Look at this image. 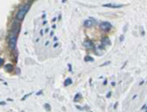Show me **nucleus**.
<instances>
[{
  "instance_id": "nucleus-1",
  "label": "nucleus",
  "mask_w": 147,
  "mask_h": 112,
  "mask_svg": "<svg viewBox=\"0 0 147 112\" xmlns=\"http://www.w3.org/2000/svg\"><path fill=\"white\" fill-rule=\"evenodd\" d=\"M30 5H31V2H29V4H25L24 6L19 9V11H18V13H17V15H16V19L18 20V21H23L24 20V18H25V16L26 14L29 12V8H30Z\"/></svg>"
},
{
  "instance_id": "nucleus-2",
  "label": "nucleus",
  "mask_w": 147,
  "mask_h": 112,
  "mask_svg": "<svg viewBox=\"0 0 147 112\" xmlns=\"http://www.w3.org/2000/svg\"><path fill=\"white\" fill-rule=\"evenodd\" d=\"M17 37H18V33H16L14 31H11L9 34V38H8V45L10 50L14 51L17 46Z\"/></svg>"
},
{
  "instance_id": "nucleus-3",
  "label": "nucleus",
  "mask_w": 147,
  "mask_h": 112,
  "mask_svg": "<svg viewBox=\"0 0 147 112\" xmlns=\"http://www.w3.org/2000/svg\"><path fill=\"white\" fill-rule=\"evenodd\" d=\"M100 29H102L103 31H109L112 28V24L109 22H102L99 24Z\"/></svg>"
},
{
  "instance_id": "nucleus-4",
  "label": "nucleus",
  "mask_w": 147,
  "mask_h": 112,
  "mask_svg": "<svg viewBox=\"0 0 147 112\" xmlns=\"http://www.w3.org/2000/svg\"><path fill=\"white\" fill-rule=\"evenodd\" d=\"M96 23V21L93 19V18H90V19H88V20H85L84 22H83V25L85 26V27H91L93 24H95Z\"/></svg>"
},
{
  "instance_id": "nucleus-5",
  "label": "nucleus",
  "mask_w": 147,
  "mask_h": 112,
  "mask_svg": "<svg viewBox=\"0 0 147 112\" xmlns=\"http://www.w3.org/2000/svg\"><path fill=\"white\" fill-rule=\"evenodd\" d=\"M83 47L85 48V49H88V50H90V49H94V43L91 41V40H85L83 43Z\"/></svg>"
},
{
  "instance_id": "nucleus-6",
  "label": "nucleus",
  "mask_w": 147,
  "mask_h": 112,
  "mask_svg": "<svg viewBox=\"0 0 147 112\" xmlns=\"http://www.w3.org/2000/svg\"><path fill=\"white\" fill-rule=\"evenodd\" d=\"M20 21H16V22H14V23H13V25H12V31H14V32H16V33H18L19 34V32H20V29H21V26H20Z\"/></svg>"
},
{
  "instance_id": "nucleus-7",
  "label": "nucleus",
  "mask_w": 147,
  "mask_h": 112,
  "mask_svg": "<svg viewBox=\"0 0 147 112\" xmlns=\"http://www.w3.org/2000/svg\"><path fill=\"white\" fill-rule=\"evenodd\" d=\"M111 45V41L110 39L108 37H103L102 40H101V46H102V48H105V47H107V46H110Z\"/></svg>"
},
{
  "instance_id": "nucleus-8",
  "label": "nucleus",
  "mask_w": 147,
  "mask_h": 112,
  "mask_svg": "<svg viewBox=\"0 0 147 112\" xmlns=\"http://www.w3.org/2000/svg\"><path fill=\"white\" fill-rule=\"evenodd\" d=\"M103 7H109V8H121L123 5L120 4H103Z\"/></svg>"
},
{
  "instance_id": "nucleus-9",
  "label": "nucleus",
  "mask_w": 147,
  "mask_h": 112,
  "mask_svg": "<svg viewBox=\"0 0 147 112\" xmlns=\"http://www.w3.org/2000/svg\"><path fill=\"white\" fill-rule=\"evenodd\" d=\"M13 69H14V67H13V65H12L11 63H8V64H6V65L4 66V70L7 71V72H12Z\"/></svg>"
},
{
  "instance_id": "nucleus-10",
  "label": "nucleus",
  "mask_w": 147,
  "mask_h": 112,
  "mask_svg": "<svg viewBox=\"0 0 147 112\" xmlns=\"http://www.w3.org/2000/svg\"><path fill=\"white\" fill-rule=\"evenodd\" d=\"M71 84H72V79L71 78H67L65 80V82H64V86L67 87V86H70Z\"/></svg>"
},
{
  "instance_id": "nucleus-11",
  "label": "nucleus",
  "mask_w": 147,
  "mask_h": 112,
  "mask_svg": "<svg viewBox=\"0 0 147 112\" xmlns=\"http://www.w3.org/2000/svg\"><path fill=\"white\" fill-rule=\"evenodd\" d=\"M81 96L80 94H77L76 97H75V98H74V101H75V102H78V101L81 99Z\"/></svg>"
},
{
  "instance_id": "nucleus-12",
  "label": "nucleus",
  "mask_w": 147,
  "mask_h": 112,
  "mask_svg": "<svg viewBox=\"0 0 147 112\" xmlns=\"http://www.w3.org/2000/svg\"><path fill=\"white\" fill-rule=\"evenodd\" d=\"M84 60H85V61H94L93 58H90L89 56H86V57L84 58Z\"/></svg>"
},
{
  "instance_id": "nucleus-13",
  "label": "nucleus",
  "mask_w": 147,
  "mask_h": 112,
  "mask_svg": "<svg viewBox=\"0 0 147 112\" xmlns=\"http://www.w3.org/2000/svg\"><path fill=\"white\" fill-rule=\"evenodd\" d=\"M44 107H45V109H46L47 111H50V110H51V108H50V106H49L48 103H45V104H44Z\"/></svg>"
},
{
  "instance_id": "nucleus-14",
  "label": "nucleus",
  "mask_w": 147,
  "mask_h": 112,
  "mask_svg": "<svg viewBox=\"0 0 147 112\" xmlns=\"http://www.w3.org/2000/svg\"><path fill=\"white\" fill-rule=\"evenodd\" d=\"M3 63H4V60H3V58H1L0 59V65H3Z\"/></svg>"
},
{
  "instance_id": "nucleus-15",
  "label": "nucleus",
  "mask_w": 147,
  "mask_h": 112,
  "mask_svg": "<svg viewBox=\"0 0 147 112\" xmlns=\"http://www.w3.org/2000/svg\"><path fill=\"white\" fill-rule=\"evenodd\" d=\"M30 95H31V93H30V94H29V95H26V96H25V97H23V100H25V99H26V98H27V97H29V96H30Z\"/></svg>"
},
{
  "instance_id": "nucleus-16",
  "label": "nucleus",
  "mask_w": 147,
  "mask_h": 112,
  "mask_svg": "<svg viewBox=\"0 0 147 112\" xmlns=\"http://www.w3.org/2000/svg\"><path fill=\"white\" fill-rule=\"evenodd\" d=\"M141 109H142V110H144V109H147V104H146V105H143Z\"/></svg>"
},
{
  "instance_id": "nucleus-17",
  "label": "nucleus",
  "mask_w": 147,
  "mask_h": 112,
  "mask_svg": "<svg viewBox=\"0 0 147 112\" xmlns=\"http://www.w3.org/2000/svg\"><path fill=\"white\" fill-rule=\"evenodd\" d=\"M111 97V92H109V93H108V94H107V97H108V98H109V97Z\"/></svg>"
},
{
  "instance_id": "nucleus-18",
  "label": "nucleus",
  "mask_w": 147,
  "mask_h": 112,
  "mask_svg": "<svg viewBox=\"0 0 147 112\" xmlns=\"http://www.w3.org/2000/svg\"><path fill=\"white\" fill-rule=\"evenodd\" d=\"M110 63V61H107V62H105V63H103L102 65H107V64H109Z\"/></svg>"
},
{
  "instance_id": "nucleus-19",
  "label": "nucleus",
  "mask_w": 147,
  "mask_h": 112,
  "mask_svg": "<svg viewBox=\"0 0 147 112\" xmlns=\"http://www.w3.org/2000/svg\"><path fill=\"white\" fill-rule=\"evenodd\" d=\"M77 108L80 109V110H82V107H81V106H77Z\"/></svg>"
},
{
  "instance_id": "nucleus-20",
  "label": "nucleus",
  "mask_w": 147,
  "mask_h": 112,
  "mask_svg": "<svg viewBox=\"0 0 147 112\" xmlns=\"http://www.w3.org/2000/svg\"><path fill=\"white\" fill-rule=\"evenodd\" d=\"M53 35H54V32H53V31H51V32H50V36H53Z\"/></svg>"
},
{
  "instance_id": "nucleus-21",
  "label": "nucleus",
  "mask_w": 147,
  "mask_h": 112,
  "mask_svg": "<svg viewBox=\"0 0 147 112\" xmlns=\"http://www.w3.org/2000/svg\"><path fill=\"white\" fill-rule=\"evenodd\" d=\"M57 46H58V43H57V42H56V43H55V45H54V48H56V47H57Z\"/></svg>"
},
{
  "instance_id": "nucleus-22",
  "label": "nucleus",
  "mask_w": 147,
  "mask_h": 112,
  "mask_svg": "<svg viewBox=\"0 0 147 112\" xmlns=\"http://www.w3.org/2000/svg\"><path fill=\"white\" fill-rule=\"evenodd\" d=\"M40 35H43V30H40Z\"/></svg>"
},
{
  "instance_id": "nucleus-23",
  "label": "nucleus",
  "mask_w": 147,
  "mask_h": 112,
  "mask_svg": "<svg viewBox=\"0 0 147 112\" xmlns=\"http://www.w3.org/2000/svg\"><path fill=\"white\" fill-rule=\"evenodd\" d=\"M41 93H42V91H39V92H38V93H37L36 95H40V94H41Z\"/></svg>"
},
{
  "instance_id": "nucleus-24",
  "label": "nucleus",
  "mask_w": 147,
  "mask_h": 112,
  "mask_svg": "<svg viewBox=\"0 0 147 112\" xmlns=\"http://www.w3.org/2000/svg\"><path fill=\"white\" fill-rule=\"evenodd\" d=\"M5 104V101H1V105H4Z\"/></svg>"
},
{
  "instance_id": "nucleus-25",
  "label": "nucleus",
  "mask_w": 147,
  "mask_h": 112,
  "mask_svg": "<svg viewBox=\"0 0 147 112\" xmlns=\"http://www.w3.org/2000/svg\"><path fill=\"white\" fill-rule=\"evenodd\" d=\"M89 112H91V111H89Z\"/></svg>"
}]
</instances>
